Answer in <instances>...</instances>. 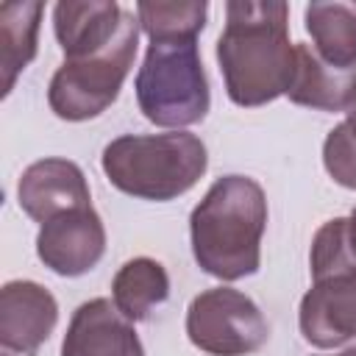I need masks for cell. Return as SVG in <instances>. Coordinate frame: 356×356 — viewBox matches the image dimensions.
Instances as JSON below:
<instances>
[{
  "mask_svg": "<svg viewBox=\"0 0 356 356\" xmlns=\"http://www.w3.org/2000/svg\"><path fill=\"white\" fill-rule=\"evenodd\" d=\"M217 64L228 100L242 108L267 106L286 95L298 67L295 44L289 42V6L281 0L225 3Z\"/></svg>",
  "mask_w": 356,
  "mask_h": 356,
  "instance_id": "6da1fadb",
  "label": "cell"
},
{
  "mask_svg": "<svg viewBox=\"0 0 356 356\" xmlns=\"http://www.w3.org/2000/svg\"><path fill=\"white\" fill-rule=\"evenodd\" d=\"M139 19L134 11H122L117 36L103 47L81 58H64L47 86L50 111L67 122H83L100 117L120 95L139 44Z\"/></svg>",
  "mask_w": 356,
  "mask_h": 356,
  "instance_id": "8992f818",
  "label": "cell"
},
{
  "mask_svg": "<svg viewBox=\"0 0 356 356\" xmlns=\"http://www.w3.org/2000/svg\"><path fill=\"white\" fill-rule=\"evenodd\" d=\"M312 286L300 298L298 325L309 345L339 348L356 337V250L348 217L323 222L309 250Z\"/></svg>",
  "mask_w": 356,
  "mask_h": 356,
  "instance_id": "277c9868",
  "label": "cell"
},
{
  "mask_svg": "<svg viewBox=\"0 0 356 356\" xmlns=\"http://www.w3.org/2000/svg\"><path fill=\"white\" fill-rule=\"evenodd\" d=\"M58 323V303L36 281H8L0 289V345L33 356Z\"/></svg>",
  "mask_w": 356,
  "mask_h": 356,
  "instance_id": "30bf717a",
  "label": "cell"
},
{
  "mask_svg": "<svg viewBox=\"0 0 356 356\" xmlns=\"http://www.w3.org/2000/svg\"><path fill=\"white\" fill-rule=\"evenodd\" d=\"M100 167L111 186L139 200H175L189 192L209 167L197 134H122L103 147Z\"/></svg>",
  "mask_w": 356,
  "mask_h": 356,
  "instance_id": "3957f363",
  "label": "cell"
},
{
  "mask_svg": "<svg viewBox=\"0 0 356 356\" xmlns=\"http://www.w3.org/2000/svg\"><path fill=\"white\" fill-rule=\"evenodd\" d=\"M61 356H145L134 323L108 298H92L72 312Z\"/></svg>",
  "mask_w": 356,
  "mask_h": 356,
  "instance_id": "8fae6325",
  "label": "cell"
},
{
  "mask_svg": "<svg viewBox=\"0 0 356 356\" xmlns=\"http://www.w3.org/2000/svg\"><path fill=\"white\" fill-rule=\"evenodd\" d=\"M186 337L209 356H248L267 342L270 323L245 292L211 286L192 298L186 309Z\"/></svg>",
  "mask_w": 356,
  "mask_h": 356,
  "instance_id": "52a82bcc",
  "label": "cell"
},
{
  "mask_svg": "<svg viewBox=\"0 0 356 356\" xmlns=\"http://www.w3.org/2000/svg\"><path fill=\"white\" fill-rule=\"evenodd\" d=\"M323 167L339 186L356 192V139L345 120L334 125L323 142Z\"/></svg>",
  "mask_w": 356,
  "mask_h": 356,
  "instance_id": "ac0fdd59",
  "label": "cell"
},
{
  "mask_svg": "<svg viewBox=\"0 0 356 356\" xmlns=\"http://www.w3.org/2000/svg\"><path fill=\"white\" fill-rule=\"evenodd\" d=\"M267 197L248 175L217 178L189 214V239L197 267L220 281L253 275L261 264Z\"/></svg>",
  "mask_w": 356,
  "mask_h": 356,
  "instance_id": "7a4b0ae2",
  "label": "cell"
},
{
  "mask_svg": "<svg viewBox=\"0 0 356 356\" xmlns=\"http://www.w3.org/2000/svg\"><path fill=\"white\" fill-rule=\"evenodd\" d=\"M295 78L286 97L320 111H348L356 103V70H339L323 61L312 44L295 42Z\"/></svg>",
  "mask_w": 356,
  "mask_h": 356,
  "instance_id": "4fadbf2b",
  "label": "cell"
},
{
  "mask_svg": "<svg viewBox=\"0 0 356 356\" xmlns=\"http://www.w3.org/2000/svg\"><path fill=\"white\" fill-rule=\"evenodd\" d=\"M111 298L131 323H142L170 298V275L164 264L150 256L128 259L111 281Z\"/></svg>",
  "mask_w": 356,
  "mask_h": 356,
  "instance_id": "9a60e30c",
  "label": "cell"
},
{
  "mask_svg": "<svg viewBox=\"0 0 356 356\" xmlns=\"http://www.w3.org/2000/svg\"><path fill=\"white\" fill-rule=\"evenodd\" d=\"M345 122L350 125V131H353V139H356V103H353V106L345 111Z\"/></svg>",
  "mask_w": 356,
  "mask_h": 356,
  "instance_id": "ffe728a7",
  "label": "cell"
},
{
  "mask_svg": "<svg viewBox=\"0 0 356 356\" xmlns=\"http://www.w3.org/2000/svg\"><path fill=\"white\" fill-rule=\"evenodd\" d=\"M106 253V225L100 214L86 209L64 211L47 220L36 234L39 261L64 278H78L89 273Z\"/></svg>",
  "mask_w": 356,
  "mask_h": 356,
  "instance_id": "ba28073f",
  "label": "cell"
},
{
  "mask_svg": "<svg viewBox=\"0 0 356 356\" xmlns=\"http://www.w3.org/2000/svg\"><path fill=\"white\" fill-rule=\"evenodd\" d=\"M136 103L159 128H186L209 114L211 92L197 53V39L150 42L136 72Z\"/></svg>",
  "mask_w": 356,
  "mask_h": 356,
  "instance_id": "5b68a950",
  "label": "cell"
},
{
  "mask_svg": "<svg viewBox=\"0 0 356 356\" xmlns=\"http://www.w3.org/2000/svg\"><path fill=\"white\" fill-rule=\"evenodd\" d=\"M209 3L203 0H184V3H136L139 28L150 42H186L197 39L206 28Z\"/></svg>",
  "mask_w": 356,
  "mask_h": 356,
  "instance_id": "e0dca14e",
  "label": "cell"
},
{
  "mask_svg": "<svg viewBox=\"0 0 356 356\" xmlns=\"http://www.w3.org/2000/svg\"><path fill=\"white\" fill-rule=\"evenodd\" d=\"M348 234H350V245H353V250H356V206H353V211H350V217H348Z\"/></svg>",
  "mask_w": 356,
  "mask_h": 356,
  "instance_id": "d6986e66",
  "label": "cell"
},
{
  "mask_svg": "<svg viewBox=\"0 0 356 356\" xmlns=\"http://www.w3.org/2000/svg\"><path fill=\"white\" fill-rule=\"evenodd\" d=\"M337 356H356V348H348V350H342V353H337Z\"/></svg>",
  "mask_w": 356,
  "mask_h": 356,
  "instance_id": "44dd1931",
  "label": "cell"
},
{
  "mask_svg": "<svg viewBox=\"0 0 356 356\" xmlns=\"http://www.w3.org/2000/svg\"><path fill=\"white\" fill-rule=\"evenodd\" d=\"M19 209L39 225L47 220L92 206L89 184L83 170L70 159H39L22 170L17 184Z\"/></svg>",
  "mask_w": 356,
  "mask_h": 356,
  "instance_id": "9c48e42d",
  "label": "cell"
},
{
  "mask_svg": "<svg viewBox=\"0 0 356 356\" xmlns=\"http://www.w3.org/2000/svg\"><path fill=\"white\" fill-rule=\"evenodd\" d=\"M120 3L114 0H61L53 6V31L64 58H81L103 50L120 31Z\"/></svg>",
  "mask_w": 356,
  "mask_h": 356,
  "instance_id": "7c38bea8",
  "label": "cell"
},
{
  "mask_svg": "<svg viewBox=\"0 0 356 356\" xmlns=\"http://www.w3.org/2000/svg\"><path fill=\"white\" fill-rule=\"evenodd\" d=\"M44 6L39 0L3 3L0 6V67H3V95L14 89L17 75L33 61L39 22Z\"/></svg>",
  "mask_w": 356,
  "mask_h": 356,
  "instance_id": "2e32d148",
  "label": "cell"
},
{
  "mask_svg": "<svg viewBox=\"0 0 356 356\" xmlns=\"http://www.w3.org/2000/svg\"><path fill=\"white\" fill-rule=\"evenodd\" d=\"M314 53L339 70H356V3H309L303 8Z\"/></svg>",
  "mask_w": 356,
  "mask_h": 356,
  "instance_id": "5bb4252c",
  "label": "cell"
}]
</instances>
